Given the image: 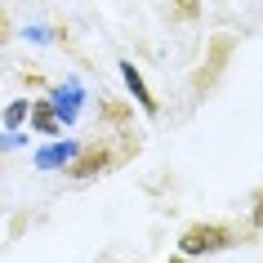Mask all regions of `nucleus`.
I'll return each instance as SVG.
<instances>
[{"label":"nucleus","instance_id":"nucleus-1","mask_svg":"<svg viewBox=\"0 0 263 263\" xmlns=\"http://www.w3.org/2000/svg\"><path fill=\"white\" fill-rule=\"evenodd\" d=\"M228 246H236V232L223 228V223H192V228L179 236L183 259H192V254H219V250H228Z\"/></svg>","mask_w":263,"mask_h":263},{"label":"nucleus","instance_id":"nucleus-2","mask_svg":"<svg viewBox=\"0 0 263 263\" xmlns=\"http://www.w3.org/2000/svg\"><path fill=\"white\" fill-rule=\"evenodd\" d=\"M111 170V147L107 143H81V152L67 161V174L76 183L81 179H98V174H107Z\"/></svg>","mask_w":263,"mask_h":263},{"label":"nucleus","instance_id":"nucleus-3","mask_svg":"<svg viewBox=\"0 0 263 263\" xmlns=\"http://www.w3.org/2000/svg\"><path fill=\"white\" fill-rule=\"evenodd\" d=\"M121 76H125V85H129L134 103H139V107L147 111V116H156V111H161V103L152 98V89H147V81L139 76V67H134V63H121Z\"/></svg>","mask_w":263,"mask_h":263},{"label":"nucleus","instance_id":"nucleus-4","mask_svg":"<svg viewBox=\"0 0 263 263\" xmlns=\"http://www.w3.org/2000/svg\"><path fill=\"white\" fill-rule=\"evenodd\" d=\"M27 116H31V125H36V134H49V139H63V121H58V111H54V103H49V98H36Z\"/></svg>","mask_w":263,"mask_h":263},{"label":"nucleus","instance_id":"nucleus-5","mask_svg":"<svg viewBox=\"0 0 263 263\" xmlns=\"http://www.w3.org/2000/svg\"><path fill=\"white\" fill-rule=\"evenodd\" d=\"M76 152H81V143H71V139H63V143H49L45 152H36V165H41V170H58V165L67 170V161H71Z\"/></svg>","mask_w":263,"mask_h":263},{"label":"nucleus","instance_id":"nucleus-6","mask_svg":"<svg viewBox=\"0 0 263 263\" xmlns=\"http://www.w3.org/2000/svg\"><path fill=\"white\" fill-rule=\"evenodd\" d=\"M232 54V41H228V36H214V54H210V71H201V76H196V89H205V85H214V76H219L223 71V58Z\"/></svg>","mask_w":263,"mask_h":263},{"label":"nucleus","instance_id":"nucleus-7","mask_svg":"<svg viewBox=\"0 0 263 263\" xmlns=\"http://www.w3.org/2000/svg\"><path fill=\"white\" fill-rule=\"evenodd\" d=\"M54 111H58V121H76V111H81V85L76 81H67L63 89H58Z\"/></svg>","mask_w":263,"mask_h":263},{"label":"nucleus","instance_id":"nucleus-8","mask_svg":"<svg viewBox=\"0 0 263 263\" xmlns=\"http://www.w3.org/2000/svg\"><path fill=\"white\" fill-rule=\"evenodd\" d=\"M170 18L174 23H196L201 18V0H174L170 5Z\"/></svg>","mask_w":263,"mask_h":263},{"label":"nucleus","instance_id":"nucleus-9","mask_svg":"<svg viewBox=\"0 0 263 263\" xmlns=\"http://www.w3.org/2000/svg\"><path fill=\"white\" fill-rule=\"evenodd\" d=\"M27 111H31V103H27V98H14V103L5 107V116H0V121H5V129H18V125L27 121Z\"/></svg>","mask_w":263,"mask_h":263},{"label":"nucleus","instance_id":"nucleus-10","mask_svg":"<svg viewBox=\"0 0 263 263\" xmlns=\"http://www.w3.org/2000/svg\"><path fill=\"white\" fill-rule=\"evenodd\" d=\"M250 228H254V232H263V187L254 192V210H250Z\"/></svg>","mask_w":263,"mask_h":263},{"label":"nucleus","instance_id":"nucleus-11","mask_svg":"<svg viewBox=\"0 0 263 263\" xmlns=\"http://www.w3.org/2000/svg\"><path fill=\"white\" fill-rule=\"evenodd\" d=\"M9 36H14V31H9V18H5V9H0V45L9 41Z\"/></svg>","mask_w":263,"mask_h":263},{"label":"nucleus","instance_id":"nucleus-12","mask_svg":"<svg viewBox=\"0 0 263 263\" xmlns=\"http://www.w3.org/2000/svg\"><path fill=\"white\" fill-rule=\"evenodd\" d=\"M165 263H187V259H183V254H179V259H165Z\"/></svg>","mask_w":263,"mask_h":263},{"label":"nucleus","instance_id":"nucleus-13","mask_svg":"<svg viewBox=\"0 0 263 263\" xmlns=\"http://www.w3.org/2000/svg\"><path fill=\"white\" fill-rule=\"evenodd\" d=\"M5 147H9V139H0V152H5Z\"/></svg>","mask_w":263,"mask_h":263}]
</instances>
